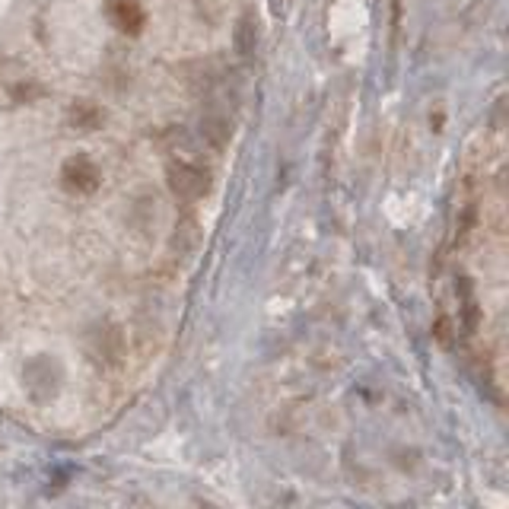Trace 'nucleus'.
<instances>
[{
	"instance_id": "obj_3",
	"label": "nucleus",
	"mask_w": 509,
	"mask_h": 509,
	"mask_svg": "<svg viewBox=\"0 0 509 509\" xmlns=\"http://www.w3.org/2000/svg\"><path fill=\"white\" fill-rule=\"evenodd\" d=\"M108 16L118 32L124 36H140L147 26V13L137 0H108Z\"/></svg>"
},
{
	"instance_id": "obj_4",
	"label": "nucleus",
	"mask_w": 509,
	"mask_h": 509,
	"mask_svg": "<svg viewBox=\"0 0 509 509\" xmlns=\"http://www.w3.org/2000/svg\"><path fill=\"white\" fill-rule=\"evenodd\" d=\"M99 108H92V106H86V102H80V106L74 108V124L76 128H84V131H92L96 124H99Z\"/></svg>"
},
{
	"instance_id": "obj_2",
	"label": "nucleus",
	"mask_w": 509,
	"mask_h": 509,
	"mask_svg": "<svg viewBox=\"0 0 509 509\" xmlns=\"http://www.w3.org/2000/svg\"><path fill=\"white\" fill-rule=\"evenodd\" d=\"M169 185H172V191L179 198L195 201L207 191V175L201 169L188 166V163H172L169 166Z\"/></svg>"
},
{
	"instance_id": "obj_1",
	"label": "nucleus",
	"mask_w": 509,
	"mask_h": 509,
	"mask_svg": "<svg viewBox=\"0 0 509 509\" xmlns=\"http://www.w3.org/2000/svg\"><path fill=\"white\" fill-rule=\"evenodd\" d=\"M61 185L70 191V195H92V191H99L102 172L90 156L76 153V156H70V160L61 166Z\"/></svg>"
}]
</instances>
